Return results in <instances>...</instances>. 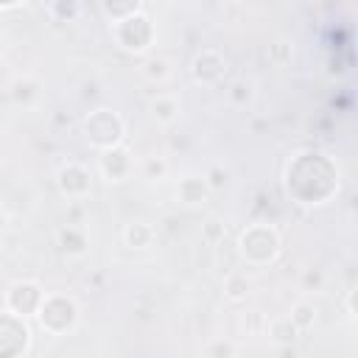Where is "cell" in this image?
<instances>
[{
	"instance_id": "6da1fadb",
	"label": "cell",
	"mask_w": 358,
	"mask_h": 358,
	"mask_svg": "<svg viewBox=\"0 0 358 358\" xmlns=\"http://www.w3.org/2000/svg\"><path fill=\"white\" fill-rule=\"evenodd\" d=\"M280 255V235L271 224H249L238 238V257L252 266H266Z\"/></svg>"
},
{
	"instance_id": "7a4b0ae2",
	"label": "cell",
	"mask_w": 358,
	"mask_h": 358,
	"mask_svg": "<svg viewBox=\"0 0 358 358\" xmlns=\"http://www.w3.org/2000/svg\"><path fill=\"white\" fill-rule=\"evenodd\" d=\"M123 134H126L123 117L115 115L112 109H95L84 117V137L90 145H95L101 151L123 145Z\"/></svg>"
},
{
	"instance_id": "3957f363",
	"label": "cell",
	"mask_w": 358,
	"mask_h": 358,
	"mask_svg": "<svg viewBox=\"0 0 358 358\" xmlns=\"http://www.w3.org/2000/svg\"><path fill=\"white\" fill-rule=\"evenodd\" d=\"M36 319H39V324L48 333L62 336V333H67V330L76 327V322H78V305H76L73 296L48 294L45 302H42V308H39V313H36Z\"/></svg>"
},
{
	"instance_id": "277c9868",
	"label": "cell",
	"mask_w": 358,
	"mask_h": 358,
	"mask_svg": "<svg viewBox=\"0 0 358 358\" xmlns=\"http://www.w3.org/2000/svg\"><path fill=\"white\" fill-rule=\"evenodd\" d=\"M45 296H48V294L42 291L39 282H34V280H17V282H11L8 291H6L3 310L28 319V316H36V313H39Z\"/></svg>"
},
{
	"instance_id": "5b68a950",
	"label": "cell",
	"mask_w": 358,
	"mask_h": 358,
	"mask_svg": "<svg viewBox=\"0 0 358 358\" xmlns=\"http://www.w3.org/2000/svg\"><path fill=\"white\" fill-rule=\"evenodd\" d=\"M112 34H115V39H117V45L123 50L143 53L151 45V39H154V25L145 17V11H140V14H131V17L120 20V22H115Z\"/></svg>"
},
{
	"instance_id": "8992f818",
	"label": "cell",
	"mask_w": 358,
	"mask_h": 358,
	"mask_svg": "<svg viewBox=\"0 0 358 358\" xmlns=\"http://www.w3.org/2000/svg\"><path fill=\"white\" fill-rule=\"evenodd\" d=\"M31 347V327L22 316L3 310L0 316V358H22Z\"/></svg>"
},
{
	"instance_id": "52a82bcc",
	"label": "cell",
	"mask_w": 358,
	"mask_h": 358,
	"mask_svg": "<svg viewBox=\"0 0 358 358\" xmlns=\"http://www.w3.org/2000/svg\"><path fill=\"white\" fill-rule=\"evenodd\" d=\"M190 73L199 84H218L227 73V59L215 50V48H204L193 56V64H190Z\"/></svg>"
},
{
	"instance_id": "ba28073f",
	"label": "cell",
	"mask_w": 358,
	"mask_h": 358,
	"mask_svg": "<svg viewBox=\"0 0 358 358\" xmlns=\"http://www.w3.org/2000/svg\"><path fill=\"white\" fill-rule=\"evenodd\" d=\"M56 185H59L62 196H67V199H84L90 193V187H92V176H90V171L84 165L67 162V165L59 168Z\"/></svg>"
},
{
	"instance_id": "9c48e42d",
	"label": "cell",
	"mask_w": 358,
	"mask_h": 358,
	"mask_svg": "<svg viewBox=\"0 0 358 358\" xmlns=\"http://www.w3.org/2000/svg\"><path fill=\"white\" fill-rule=\"evenodd\" d=\"M131 171V151L126 145H115L109 151H101V173L109 182H120L126 179Z\"/></svg>"
},
{
	"instance_id": "30bf717a",
	"label": "cell",
	"mask_w": 358,
	"mask_h": 358,
	"mask_svg": "<svg viewBox=\"0 0 358 358\" xmlns=\"http://www.w3.org/2000/svg\"><path fill=\"white\" fill-rule=\"evenodd\" d=\"M176 196H179V201L196 207V204L207 201V196H210V185H207L204 176H182L179 185H176Z\"/></svg>"
},
{
	"instance_id": "8fae6325",
	"label": "cell",
	"mask_w": 358,
	"mask_h": 358,
	"mask_svg": "<svg viewBox=\"0 0 358 358\" xmlns=\"http://www.w3.org/2000/svg\"><path fill=\"white\" fill-rule=\"evenodd\" d=\"M151 117L162 126H171L179 120V101L173 95H157L151 101Z\"/></svg>"
},
{
	"instance_id": "7c38bea8",
	"label": "cell",
	"mask_w": 358,
	"mask_h": 358,
	"mask_svg": "<svg viewBox=\"0 0 358 358\" xmlns=\"http://www.w3.org/2000/svg\"><path fill=\"white\" fill-rule=\"evenodd\" d=\"M266 333H268V338H271L277 347H291V344L299 338V333H302V330H299V327L285 316V319H274V322L268 324V330H266Z\"/></svg>"
},
{
	"instance_id": "4fadbf2b",
	"label": "cell",
	"mask_w": 358,
	"mask_h": 358,
	"mask_svg": "<svg viewBox=\"0 0 358 358\" xmlns=\"http://www.w3.org/2000/svg\"><path fill=\"white\" fill-rule=\"evenodd\" d=\"M59 249L70 257H81L87 252V235L76 227H64L59 229Z\"/></svg>"
},
{
	"instance_id": "5bb4252c",
	"label": "cell",
	"mask_w": 358,
	"mask_h": 358,
	"mask_svg": "<svg viewBox=\"0 0 358 358\" xmlns=\"http://www.w3.org/2000/svg\"><path fill=\"white\" fill-rule=\"evenodd\" d=\"M123 241L129 249H148L154 243V229L143 221H134V224H126L123 229Z\"/></svg>"
},
{
	"instance_id": "9a60e30c",
	"label": "cell",
	"mask_w": 358,
	"mask_h": 358,
	"mask_svg": "<svg viewBox=\"0 0 358 358\" xmlns=\"http://www.w3.org/2000/svg\"><path fill=\"white\" fill-rule=\"evenodd\" d=\"M11 101L14 103H22V106H31L36 98H39V81L36 78H17L8 90Z\"/></svg>"
},
{
	"instance_id": "2e32d148",
	"label": "cell",
	"mask_w": 358,
	"mask_h": 358,
	"mask_svg": "<svg viewBox=\"0 0 358 358\" xmlns=\"http://www.w3.org/2000/svg\"><path fill=\"white\" fill-rule=\"evenodd\" d=\"M288 319H291V322H294L299 330H310V327L316 324V308H313V302H308V299L294 302V305H291Z\"/></svg>"
},
{
	"instance_id": "e0dca14e",
	"label": "cell",
	"mask_w": 358,
	"mask_h": 358,
	"mask_svg": "<svg viewBox=\"0 0 358 358\" xmlns=\"http://www.w3.org/2000/svg\"><path fill=\"white\" fill-rule=\"evenodd\" d=\"M246 294H249V280H246V274H241V271L227 274V280H224V296H227L229 302H241V299H246Z\"/></svg>"
},
{
	"instance_id": "ac0fdd59",
	"label": "cell",
	"mask_w": 358,
	"mask_h": 358,
	"mask_svg": "<svg viewBox=\"0 0 358 358\" xmlns=\"http://www.w3.org/2000/svg\"><path fill=\"white\" fill-rule=\"evenodd\" d=\"M101 8H103L109 17H112V22H120V20L131 17V14H140V11H143V3H140V0H126V3H103Z\"/></svg>"
},
{
	"instance_id": "d6986e66",
	"label": "cell",
	"mask_w": 358,
	"mask_h": 358,
	"mask_svg": "<svg viewBox=\"0 0 358 358\" xmlns=\"http://www.w3.org/2000/svg\"><path fill=\"white\" fill-rule=\"evenodd\" d=\"M227 98L235 103V106H246L252 101V84L249 81H232L229 90H227Z\"/></svg>"
},
{
	"instance_id": "ffe728a7",
	"label": "cell",
	"mask_w": 358,
	"mask_h": 358,
	"mask_svg": "<svg viewBox=\"0 0 358 358\" xmlns=\"http://www.w3.org/2000/svg\"><path fill=\"white\" fill-rule=\"evenodd\" d=\"M143 173H145V179H151V182L165 179V173H168V162H165L162 157H151V159L143 162Z\"/></svg>"
},
{
	"instance_id": "44dd1931",
	"label": "cell",
	"mask_w": 358,
	"mask_h": 358,
	"mask_svg": "<svg viewBox=\"0 0 358 358\" xmlns=\"http://www.w3.org/2000/svg\"><path fill=\"white\" fill-rule=\"evenodd\" d=\"M143 73H145V78H151V81H162L165 76H168V62L165 59H148L145 64H143Z\"/></svg>"
},
{
	"instance_id": "7402d4cb",
	"label": "cell",
	"mask_w": 358,
	"mask_h": 358,
	"mask_svg": "<svg viewBox=\"0 0 358 358\" xmlns=\"http://www.w3.org/2000/svg\"><path fill=\"white\" fill-rule=\"evenodd\" d=\"M207 358H235V344L232 341H213L207 347Z\"/></svg>"
},
{
	"instance_id": "603a6c76",
	"label": "cell",
	"mask_w": 358,
	"mask_h": 358,
	"mask_svg": "<svg viewBox=\"0 0 358 358\" xmlns=\"http://www.w3.org/2000/svg\"><path fill=\"white\" fill-rule=\"evenodd\" d=\"M204 179H207L210 190H218V187H224V185H227V173H224L218 165H215V168H210V173H207Z\"/></svg>"
},
{
	"instance_id": "cb8c5ba5",
	"label": "cell",
	"mask_w": 358,
	"mask_h": 358,
	"mask_svg": "<svg viewBox=\"0 0 358 358\" xmlns=\"http://www.w3.org/2000/svg\"><path fill=\"white\" fill-rule=\"evenodd\" d=\"M322 282H324V274H322L319 268L302 274V285H305V288H310V285H313V288H322Z\"/></svg>"
},
{
	"instance_id": "d4e9b609",
	"label": "cell",
	"mask_w": 358,
	"mask_h": 358,
	"mask_svg": "<svg viewBox=\"0 0 358 358\" xmlns=\"http://www.w3.org/2000/svg\"><path fill=\"white\" fill-rule=\"evenodd\" d=\"M50 11H53V14H62V17H67V20H70V17H76V14H78V6H76V3H53V6H50Z\"/></svg>"
},
{
	"instance_id": "484cf974",
	"label": "cell",
	"mask_w": 358,
	"mask_h": 358,
	"mask_svg": "<svg viewBox=\"0 0 358 358\" xmlns=\"http://www.w3.org/2000/svg\"><path fill=\"white\" fill-rule=\"evenodd\" d=\"M347 308H350V313L358 319V285H355V288L347 294Z\"/></svg>"
},
{
	"instance_id": "4316f807",
	"label": "cell",
	"mask_w": 358,
	"mask_h": 358,
	"mask_svg": "<svg viewBox=\"0 0 358 358\" xmlns=\"http://www.w3.org/2000/svg\"><path fill=\"white\" fill-rule=\"evenodd\" d=\"M271 53H274L277 62H285V59H288V48H285V42H274V45H271Z\"/></svg>"
},
{
	"instance_id": "83f0119b",
	"label": "cell",
	"mask_w": 358,
	"mask_h": 358,
	"mask_svg": "<svg viewBox=\"0 0 358 358\" xmlns=\"http://www.w3.org/2000/svg\"><path fill=\"white\" fill-rule=\"evenodd\" d=\"M218 232H221V227H218V221H210V224H207V238H215Z\"/></svg>"
},
{
	"instance_id": "f1b7e54d",
	"label": "cell",
	"mask_w": 358,
	"mask_h": 358,
	"mask_svg": "<svg viewBox=\"0 0 358 358\" xmlns=\"http://www.w3.org/2000/svg\"><path fill=\"white\" fill-rule=\"evenodd\" d=\"M25 3H0V11H11V8H22Z\"/></svg>"
}]
</instances>
